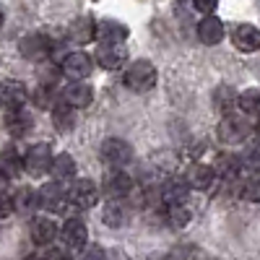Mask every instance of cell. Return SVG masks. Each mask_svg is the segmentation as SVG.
<instances>
[{
	"label": "cell",
	"mask_w": 260,
	"mask_h": 260,
	"mask_svg": "<svg viewBox=\"0 0 260 260\" xmlns=\"http://www.w3.org/2000/svg\"><path fill=\"white\" fill-rule=\"evenodd\" d=\"M125 86L130 91H136V94H146L151 91L156 86V68H154V62L151 60H133L125 68V76H122Z\"/></svg>",
	"instance_id": "obj_1"
},
{
	"label": "cell",
	"mask_w": 260,
	"mask_h": 260,
	"mask_svg": "<svg viewBox=\"0 0 260 260\" xmlns=\"http://www.w3.org/2000/svg\"><path fill=\"white\" fill-rule=\"evenodd\" d=\"M216 133H219V141L226 143V146H237V143H245L252 133V122L245 117V115H224L219 127H216Z\"/></svg>",
	"instance_id": "obj_2"
},
{
	"label": "cell",
	"mask_w": 260,
	"mask_h": 260,
	"mask_svg": "<svg viewBox=\"0 0 260 260\" xmlns=\"http://www.w3.org/2000/svg\"><path fill=\"white\" fill-rule=\"evenodd\" d=\"M52 146L50 143H34L26 148L24 154V169L29 172L31 177H42L50 172V164H52Z\"/></svg>",
	"instance_id": "obj_3"
},
{
	"label": "cell",
	"mask_w": 260,
	"mask_h": 260,
	"mask_svg": "<svg viewBox=\"0 0 260 260\" xmlns=\"http://www.w3.org/2000/svg\"><path fill=\"white\" fill-rule=\"evenodd\" d=\"M60 71H62L65 78H71V81H86V78L91 76V71H94V60L86 55V52L76 50V52H68V55L62 57Z\"/></svg>",
	"instance_id": "obj_4"
},
{
	"label": "cell",
	"mask_w": 260,
	"mask_h": 260,
	"mask_svg": "<svg viewBox=\"0 0 260 260\" xmlns=\"http://www.w3.org/2000/svg\"><path fill=\"white\" fill-rule=\"evenodd\" d=\"M99 151H102V159L112 169H122L125 164L133 161V146L122 138H107Z\"/></svg>",
	"instance_id": "obj_5"
},
{
	"label": "cell",
	"mask_w": 260,
	"mask_h": 260,
	"mask_svg": "<svg viewBox=\"0 0 260 260\" xmlns=\"http://www.w3.org/2000/svg\"><path fill=\"white\" fill-rule=\"evenodd\" d=\"M21 55H24L29 62H42V60H47L50 55H55V47H52V42L45 37V34H29L21 39V45H18Z\"/></svg>",
	"instance_id": "obj_6"
},
{
	"label": "cell",
	"mask_w": 260,
	"mask_h": 260,
	"mask_svg": "<svg viewBox=\"0 0 260 260\" xmlns=\"http://www.w3.org/2000/svg\"><path fill=\"white\" fill-rule=\"evenodd\" d=\"M68 201L76 206V208H94L96 201H99V187L94 185V180H73L71 190H68Z\"/></svg>",
	"instance_id": "obj_7"
},
{
	"label": "cell",
	"mask_w": 260,
	"mask_h": 260,
	"mask_svg": "<svg viewBox=\"0 0 260 260\" xmlns=\"http://www.w3.org/2000/svg\"><path fill=\"white\" fill-rule=\"evenodd\" d=\"M94 39H99L102 45H122L127 39V26L115 21V18L96 21L94 24Z\"/></svg>",
	"instance_id": "obj_8"
},
{
	"label": "cell",
	"mask_w": 260,
	"mask_h": 260,
	"mask_svg": "<svg viewBox=\"0 0 260 260\" xmlns=\"http://www.w3.org/2000/svg\"><path fill=\"white\" fill-rule=\"evenodd\" d=\"M37 195H39V206L52 211V213H60L65 206H68V192H65V187L57 180L42 185V190H37Z\"/></svg>",
	"instance_id": "obj_9"
},
{
	"label": "cell",
	"mask_w": 260,
	"mask_h": 260,
	"mask_svg": "<svg viewBox=\"0 0 260 260\" xmlns=\"http://www.w3.org/2000/svg\"><path fill=\"white\" fill-rule=\"evenodd\" d=\"M62 102L71 107V110H83L94 102V89L83 81H71L62 89Z\"/></svg>",
	"instance_id": "obj_10"
},
{
	"label": "cell",
	"mask_w": 260,
	"mask_h": 260,
	"mask_svg": "<svg viewBox=\"0 0 260 260\" xmlns=\"http://www.w3.org/2000/svg\"><path fill=\"white\" fill-rule=\"evenodd\" d=\"M104 192L110 195L112 201H122V198H127V195L133 192V177L125 175L122 169L107 172V177H104Z\"/></svg>",
	"instance_id": "obj_11"
},
{
	"label": "cell",
	"mask_w": 260,
	"mask_h": 260,
	"mask_svg": "<svg viewBox=\"0 0 260 260\" xmlns=\"http://www.w3.org/2000/svg\"><path fill=\"white\" fill-rule=\"evenodd\" d=\"M26 99H29L26 83H21V81H3V83H0V104H3L6 110L24 107Z\"/></svg>",
	"instance_id": "obj_12"
},
{
	"label": "cell",
	"mask_w": 260,
	"mask_h": 260,
	"mask_svg": "<svg viewBox=\"0 0 260 260\" xmlns=\"http://www.w3.org/2000/svg\"><path fill=\"white\" fill-rule=\"evenodd\" d=\"M6 127L13 138H21L34 127V115L29 110H24V107H13V110L6 112Z\"/></svg>",
	"instance_id": "obj_13"
},
{
	"label": "cell",
	"mask_w": 260,
	"mask_h": 260,
	"mask_svg": "<svg viewBox=\"0 0 260 260\" xmlns=\"http://www.w3.org/2000/svg\"><path fill=\"white\" fill-rule=\"evenodd\" d=\"M195 34H198V39L203 42V45L213 47V45H221V39H224V24H221V18H216L213 13L201 18V24L198 29H195Z\"/></svg>",
	"instance_id": "obj_14"
},
{
	"label": "cell",
	"mask_w": 260,
	"mask_h": 260,
	"mask_svg": "<svg viewBox=\"0 0 260 260\" xmlns=\"http://www.w3.org/2000/svg\"><path fill=\"white\" fill-rule=\"evenodd\" d=\"M96 62L104 71H117L127 62V47H122V45H102L96 50Z\"/></svg>",
	"instance_id": "obj_15"
},
{
	"label": "cell",
	"mask_w": 260,
	"mask_h": 260,
	"mask_svg": "<svg viewBox=\"0 0 260 260\" xmlns=\"http://www.w3.org/2000/svg\"><path fill=\"white\" fill-rule=\"evenodd\" d=\"M185 185L190 187V190H208L211 185H213V180H216V175H213V169L208 167V164H190L187 167V172H185Z\"/></svg>",
	"instance_id": "obj_16"
},
{
	"label": "cell",
	"mask_w": 260,
	"mask_h": 260,
	"mask_svg": "<svg viewBox=\"0 0 260 260\" xmlns=\"http://www.w3.org/2000/svg\"><path fill=\"white\" fill-rule=\"evenodd\" d=\"M60 237L71 250H81L86 245V240H89V229H86V224L81 219H68L60 229Z\"/></svg>",
	"instance_id": "obj_17"
},
{
	"label": "cell",
	"mask_w": 260,
	"mask_h": 260,
	"mask_svg": "<svg viewBox=\"0 0 260 260\" xmlns=\"http://www.w3.org/2000/svg\"><path fill=\"white\" fill-rule=\"evenodd\" d=\"M232 39H234V47L240 52H255L260 47V31L255 24H240L234 29Z\"/></svg>",
	"instance_id": "obj_18"
},
{
	"label": "cell",
	"mask_w": 260,
	"mask_h": 260,
	"mask_svg": "<svg viewBox=\"0 0 260 260\" xmlns=\"http://www.w3.org/2000/svg\"><path fill=\"white\" fill-rule=\"evenodd\" d=\"M94 24L96 21L89 18V16H81V18L71 21L68 24V39L73 45H89V42H94Z\"/></svg>",
	"instance_id": "obj_19"
},
{
	"label": "cell",
	"mask_w": 260,
	"mask_h": 260,
	"mask_svg": "<svg viewBox=\"0 0 260 260\" xmlns=\"http://www.w3.org/2000/svg\"><path fill=\"white\" fill-rule=\"evenodd\" d=\"M55 237H57V224L52 219L37 216L31 221V242L34 245H50V242H55Z\"/></svg>",
	"instance_id": "obj_20"
},
{
	"label": "cell",
	"mask_w": 260,
	"mask_h": 260,
	"mask_svg": "<svg viewBox=\"0 0 260 260\" xmlns=\"http://www.w3.org/2000/svg\"><path fill=\"white\" fill-rule=\"evenodd\" d=\"M21 169H24V154H21L13 143L6 146L3 151H0V172L11 180V177L21 175Z\"/></svg>",
	"instance_id": "obj_21"
},
{
	"label": "cell",
	"mask_w": 260,
	"mask_h": 260,
	"mask_svg": "<svg viewBox=\"0 0 260 260\" xmlns=\"http://www.w3.org/2000/svg\"><path fill=\"white\" fill-rule=\"evenodd\" d=\"M11 208H13L16 213L31 216V213L39 208V195H37V190H31V187H21V190H16V195L11 198Z\"/></svg>",
	"instance_id": "obj_22"
},
{
	"label": "cell",
	"mask_w": 260,
	"mask_h": 260,
	"mask_svg": "<svg viewBox=\"0 0 260 260\" xmlns=\"http://www.w3.org/2000/svg\"><path fill=\"white\" fill-rule=\"evenodd\" d=\"M50 175H52L57 182L73 180V177H76V159H73L71 154H57V156H52Z\"/></svg>",
	"instance_id": "obj_23"
},
{
	"label": "cell",
	"mask_w": 260,
	"mask_h": 260,
	"mask_svg": "<svg viewBox=\"0 0 260 260\" xmlns=\"http://www.w3.org/2000/svg\"><path fill=\"white\" fill-rule=\"evenodd\" d=\"M187 185L185 180H169L164 187H161V195L159 198L167 203V206H177V203H185L187 201Z\"/></svg>",
	"instance_id": "obj_24"
},
{
	"label": "cell",
	"mask_w": 260,
	"mask_h": 260,
	"mask_svg": "<svg viewBox=\"0 0 260 260\" xmlns=\"http://www.w3.org/2000/svg\"><path fill=\"white\" fill-rule=\"evenodd\" d=\"M211 169H213V175H221L224 180H234L237 175H240L242 164H240V159L232 156V154H221L219 159H216V164H213Z\"/></svg>",
	"instance_id": "obj_25"
},
{
	"label": "cell",
	"mask_w": 260,
	"mask_h": 260,
	"mask_svg": "<svg viewBox=\"0 0 260 260\" xmlns=\"http://www.w3.org/2000/svg\"><path fill=\"white\" fill-rule=\"evenodd\" d=\"M237 107L242 110V115L247 117V120H255L257 117V112H260V91L255 89H247L242 96H237Z\"/></svg>",
	"instance_id": "obj_26"
},
{
	"label": "cell",
	"mask_w": 260,
	"mask_h": 260,
	"mask_svg": "<svg viewBox=\"0 0 260 260\" xmlns=\"http://www.w3.org/2000/svg\"><path fill=\"white\" fill-rule=\"evenodd\" d=\"M125 219H127V211H125V206H122L120 201H110V203L104 206L102 221H104L107 226L117 229V226H122V224H125Z\"/></svg>",
	"instance_id": "obj_27"
},
{
	"label": "cell",
	"mask_w": 260,
	"mask_h": 260,
	"mask_svg": "<svg viewBox=\"0 0 260 260\" xmlns=\"http://www.w3.org/2000/svg\"><path fill=\"white\" fill-rule=\"evenodd\" d=\"M213 104H216V110H219V112L229 115L234 110V104H237V94L229 89V86H219L216 94H213Z\"/></svg>",
	"instance_id": "obj_28"
},
{
	"label": "cell",
	"mask_w": 260,
	"mask_h": 260,
	"mask_svg": "<svg viewBox=\"0 0 260 260\" xmlns=\"http://www.w3.org/2000/svg\"><path fill=\"white\" fill-rule=\"evenodd\" d=\"M52 120H55V125L62 130V133H68V130L76 125V112H73V110H71V107L65 104V102H62V104H57V107H55Z\"/></svg>",
	"instance_id": "obj_29"
},
{
	"label": "cell",
	"mask_w": 260,
	"mask_h": 260,
	"mask_svg": "<svg viewBox=\"0 0 260 260\" xmlns=\"http://www.w3.org/2000/svg\"><path fill=\"white\" fill-rule=\"evenodd\" d=\"M167 221H169L172 229H185V226L190 224V211H187V206H185V203L169 206V211H167Z\"/></svg>",
	"instance_id": "obj_30"
},
{
	"label": "cell",
	"mask_w": 260,
	"mask_h": 260,
	"mask_svg": "<svg viewBox=\"0 0 260 260\" xmlns=\"http://www.w3.org/2000/svg\"><path fill=\"white\" fill-rule=\"evenodd\" d=\"M242 198H247L250 203H257V201H260V185H257V177H250L247 182H242Z\"/></svg>",
	"instance_id": "obj_31"
},
{
	"label": "cell",
	"mask_w": 260,
	"mask_h": 260,
	"mask_svg": "<svg viewBox=\"0 0 260 260\" xmlns=\"http://www.w3.org/2000/svg\"><path fill=\"white\" fill-rule=\"evenodd\" d=\"M83 252L78 255V260H104V250L99 247V245H89V247H81Z\"/></svg>",
	"instance_id": "obj_32"
},
{
	"label": "cell",
	"mask_w": 260,
	"mask_h": 260,
	"mask_svg": "<svg viewBox=\"0 0 260 260\" xmlns=\"http://www.w3.org/2000/svg\"><path fill=\"white\" fill-rule=\"evenodd\" d=\"M216 6H219V0H192V8L198 13H206V16H211L216 11Z\"/></svg>",
	"instance_id": "obj_33"
},
{
	"label": "cell",
	"mask_w": 260,
	"mask_h": 260,
	"mask_svg": "<svg viewBox=\"0 0 260 260\" xmlns=\"http://www.w3.org/2000/svg\"><path fill=\"white\" fill-rule=\"evenodd\" d=\"M11 211H13V208H11V198H6V195L0 192V219H6Z\"/></svg>",
	"instance_id": "obj_34"
},
{
	"label": "cell",
	"mask_w": 260,
	"mask_h": 260,
	"mask_svg": "<svg viewBox=\"0 0 260 260\" xmlns=\"http://www.w3.org/2000/svg\"><path fill=\"white\" fill-rule=\"evenodd\" d=\"M45 260H73L65 250H50L47 255H45Z\"/></svg>",
	"instance_id": "obj_35"
},
{
	"label": "cell",
	"mask_w": 260,
	"mask_h": 260,
	"mask_svg": "<svg viewBox=\"0 0 260 260\" xmlns=\"http://www.w3.org/2000/svg\"><path fill=\"white\" fill-rule=\"evenodd\" d=\"M6 187H8V177L3 175V172H0V192H3Z\"/></svg>",
	"instance_id": "obj_36"
},
{
	"label": "cell",
	"mask_w": 260,
	"mask_h": 260,
	"mask_svg": "<svg viewBox=\"0 0 260 260\" xmlns=\"http://www.w3.org/2000/svg\"><path fill=\"white\" fill-rule=\"evenodd\" d=\"M0 29H3V13H0Z\"/></svg>",
	"instance_id": "obj_37"
}]
</instances>
